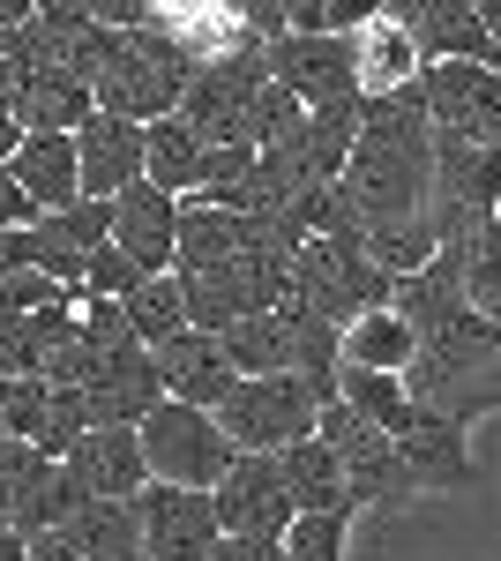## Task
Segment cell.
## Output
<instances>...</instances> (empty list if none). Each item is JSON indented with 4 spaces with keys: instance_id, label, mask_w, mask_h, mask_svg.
Returning <instances> with one entry per match:
<instances>
[{
    "instance_id": "6da1fadb",
    "label": "cell",
    "mask_w": 501,
    "mask_h": 561,
    "mask_svg": "<svg viewBox=\"0 0 501 561\" xmlns=\"http://www.w3.org/2000/svg\"><path fill=\"white\" fill-rule=\"evenodd\" d=\"M344 225L367 240V255L412 277L442 255V187H434V113L426 90H397L367 105V128L344 165Z\"/></svg>"
},
{
    "instance_id": "7a4b0ae2",
    "label": "cell",
    "mask_w": 501,
    "mask_h": 561,
    "mask_svg": "<svg viewBox=\"0 0 501 561\" xmlns=\"http://www.w3.org/2000/svg\"><path fill=\"white\" fill-rule=\"evenodd\" d=\"M397 307L419 322V359H412V397L434 420H487L501 412V322L464 300V248L449 240L442 255L397 277Z\"/></svg>"
},
{
    "instance_id": "3957f363",
    "label": "cell",
    "mask_w": 501,
    "mask_h": 561,
    "mask_svg": "<svg viewBox=\"0 0 501 561\" xmlns=\"http://www.w3.org/2000/svg\"><path fill=\"white\" fill-rule=\"evenodd\" d=\"M293 293L344 330V322H360L367 307L397 300V270H382L360 232H315L293 255Z\"/></svg>"
},
{
    "instance_id": "277c9868",
    "label": "cell",
    "mask_w": 501,
    "mask_h": 561,
    "mask_svg": "<svg viewBox=\"0 0 501 561\" xmlns=\"http://www.w3.org/2000/svg\"><path fill=\"white\" fill-rule=\"evenodd\" d=\"M195 53L187 45H172L166 31H127L121 38V60L98 76V113H121V121H166L180 113V98L195 83Z\"/></svg>"
},
{
    "instance_id": "5b68a950",
    "label": "cell",
    "mask_w": 501,
    "mask_h": 561,
    "mask_svg": "<svg viewBox=\"0 0 501 561\" xmlns=\"http://www.w3.org/2000/svg\"><path fill=\"white\" fill-rule=\"evenodd\" d=\"M322 404H330V397L307 382V375H240L232 397L217 404V420H225V434H232L240 449L285 457L293 442H307V434L322 427Z\"/></svg>"
},
{
    "instance_id": "8992f818",
    "label": "cell",
    "mask_w": 501,
    "mask_h": 561,
    "mask_svg": "<svg viewBox=\"0 0 501 561\" xmlns=\"http://www.w3.org/2000/svg\"><path fill=\"white\" fill-rule=\"evenodd\" d=\"M143 449H150V472L172 479V486H217L232 472V457H240V442L225 434V420L203 412V404H180V397H166L143 420Z\"/></svg>"
},
{
    "instance_id": "52a82bcc",
    "label": "cell",
    "mask_w": 501,
    "mask_h": 561,
    "mask_svg": "<svg viewBox=\"0 0 501 561\" xmlns=\"http://www.w3.org/2000/svg\"><path fill=\"white\" fill-rule=\"evenodd\" d=\"M187 277V307H195V330H232L248 314L293 300V262L285 255H232V262H203V270H180Z\"/></svg>"
},
{
    "instance_id": "ba28073f",
    "label": "cell",
    "mask_w": 501,
    "mask_h": 561,
    "mask_svg": "<svg viewBox=\"0 0 501 561\" xmlns=\"http://www.w3.org/2000/svg\"><path fill=\"white\" fill-rule=\"evenodd\" d=\"M135 517H143V554L150 561H209L217 539H225V517H217V494L209 486L150 479L135 494Z\"/></svg>"
},
{
    "instance_id": "9c48e42d",
    "label": "cell",
    "mask_w": 501,
    "mask_h": 561,
    "mask_svg": "<svg viewBox=\"0 0 501 561\" xmlns=\"http://www.w3.org/2000/svg\"><path fill=\"white\" fill-rule=\"evenodd\" d=\"M262 83H270V38H248V45H232V53H217V60L195 68L180 113L203 121L209 142H232V135H248V105Z\"/></svg>"
},
{
    "instance_id": "30bf717a",
    "label": "cell",
    "mask_w": 501,
    "mask_h": 561,
    "mask_svg": "<svg viewBox=\"0 0 501 561\" xmlns=\"http://www.w3.org/2000/svg\"><path fill=\"white\" fill-rule=\"evenodd\" d=\"M315 434H322L337 457H344L360 510H367V502H389V494H412V486H419L412 465H405V442H397V434H382L375 420H360L344 397H330V404H322V427H315Z\"/></svg>"
},
{
    "instance_id": "8fae6325",
    "label": "cell",
    "mask_w": 501,
    "mask_h": 561,
    "mask_svg": "<svg viewBox=\"0 0 501 561\" xmlns=\"http://www.w3.org/2000/svg\"><path fill=\"white\" fill-rule=\"evenodd\" d=\"M419 90H426L434 128L471 135V142L501 150V68L494 60H426Z\"/></svg>"
},
{
    "instance_id": "7c38bea8",
    "label": "cell",
    "mask_w": 501,
    "mask_h": 561,
    "mask_svg": "<svg viewBox=\"0 0 501 561\" xmlns=\"http://www.w3.org/2000/svg\"><path fill=\"white\" fill-rule=\"evenodd\" d=\"M217 494V517L225 531H254V539H285L299 524V502H293V479H285V457H262V449H240L232 472L209 486Z\"/></svg>"
},
{
    "instance_id": "4fadbf2b",
    "label": "cell",
    "mask_w": 501,
    "mask_h": 561,
    "mask_svg": "<svg viewBox=\"0 0 501 561\" xmlns=\"http://www.w3.org/2000/svg\"><path fill=\"white\" fill-rule=\"evenodd\" d=\"M270 76L285 90H299L307 105L360 98V60H352L344 31H285V38H270Z\"/></svg>"
},
{
    "instance_id": "5bb4252c",
    "label": "cell",
    "mask_w": 501,
    "mask_h": 561,
    "mask_svg": "<svg viewBox=\"0 0 501 561\" xmlns=\"http://www.w3.org/2000/svg\"><path fill=\"white\" fill-rule=\"evenodd\" d=\"M150 352H158L166 397H180V404L217 412L232 397V382H240V359L225 345V330H180V337H166V345H150Z\"/></svg>"
},
{
    "instance_id": "9a60e30c",
    "label": "cell",
    "mask_w": 501,
    "mask_h": 561,
    "mask_svg": "<svg viewBox=\"0 0 501 561\" xmlns=\"http://www.w3.org/2000/svg\"><path fill=\"white\" fill-rule=\"evenodd\" d=\"M83 397H90V420H98V427H143V420L166 404L158 352L127 345V352H113V359H98V375L83 382Z\"/></svg>"
},
{
    "instance_id": "2e32d148",
    "label": "cell",
    "mask_w": 501,
    "mask_h": 561,
    "mask_svg": "<svg viewBox=\"0 0 501 561\" xmlns=\"http://www.w3.org/2000/svg\"><path fill=\"white\" fill-rule=\"evenodd\" d=\"M31 240H38L45 270H53L60 285H76V293H83L90 255L113 240V203H105V195H76V203H60V210H38Z\"/></svg>"
},
{
    "instance_id": "e0dca14e",
    "label": "cell",
    "mask_w": 501,
    "mask_h": 561,
    "mask_svg": "<svg viewBox=\"0 0 501 561\" xmlns=\"http://www.w3.org/2000/svg\"><path fill=\"white\" fill-rule=\"evenodd\" d=\"M113 240H121L150 277H158V270H180V195L158 187V180L121 187V195H113Z\"/></svg>"
},
{
    "instance_id": "ac0fdd59",
    "label": "cell",
    "mask_w": 501,
    "mask_h": 561,
    "mask_svg": "<svg viewBox=\"0 0 501 561\" xmlns=\"http://www.w3.org/2000/svg\"><path fill=\"white\" fill-rule=\"evenodd\" d=\"M76 150H83V195H121L135 180H150V128L143 121H121V113H98L76 128Z\"/></svg>"
},
{
    "instance_id": "d6986e66",
    "label": "cell",
    "mask_w": 501,
    "mask_h": 561,
    "mask_svg": "<svg viewBox=\"0 0 501 561\" xmlns=\"http://www.w3.org/2000/svg\"><path fill=\"white\" fill-rule=\"evenodd\" d=\"M68 465L83 479L98 502H135L143 486H150V449H143V427H90L76 449H68Z\"/></svg>"
},
{
    "instance_id": "ffe728a7",
    "label": "cell",
    "mask_w": 501,
    "mask_h": 561,
    "mask_svg": "<svg viewBox=\"0 0 501 561\" xmlns=\"http://www.w3.org/2000/svg\"><path fill=\"white\" fill-rule=\"evenodd\" d=\"M352 60H360V98H397V90H412L426 76V53H419L412 23H397V15L360 23L352 31Z\"/></svg>"
},
{
    "instance_id": "44dd1931",
    "label": "cell",
    "mask_w": 501,
    "mask_h": 561,
    "mask_svg": "<svg viewBox=\"0 0 501 561\" xmlns=\"http://www.w3.org/2000/svg\"><path fill=\"white\" fill-rule=\"evenodd\" d=\"M367 105H375V98H337V105H315V113H307V128L285 142L299 180H344L352 142H360V128H367Z\"/></svg>"
},
{
    "instance_id": "7402d4cb",
    "label": "cell",
    "mask_w": 501,
    "mask_h": 561,
    "mask_svg": "<svg viewBox=\"0 0 501 561\" xmlns=\"http://www.w3.org/2000/svg\"><path fill=\"white\" fill-rule=\"evenodd\" d=\"M76 307H83V293L38 307V314H0V382H15V375H53V352L76 330Z\"/></svg>"
},
{
    "instance_id": "603a6c76",
    "label": "cell",
    "mask_w": 501,
    "mask_h": 561,
    "mask_svg": "<svg viewBox=\"0 0 501 561\" xmlns=\"http://www.w3.org/2000/svg\"><path fill=\"white\" fill-rule=\"evenodd\" d=\"M285 479H293L299 517H352V510H360L352 472H344V457H337L322 434H307V442H293V449H285Z\"/></svg>"
},
{
    "instance_id": "cb8c5ba5",
    "label": "cell",
    "mask_w": 501,
    "mask_h": 561,
    "mask_svg": "<svg viewBox=\"0 0 501 561\" xmlns=\"http://www.w3.org/2000/svg\"><path fill=\"white\" fill-rule=\"evenodd\" d=\"M8 173L31 187V203L38 210H60V203H76L83 195V150H76V135H23V150L8 158Z\"/></svg>"
},
{
    "instance_id": "d4e9b609",
    "label": "cell",
    "mask_w": 501,
    "mask_h": 561,
    "mask_svg": "<svg viewBox=\"0 0 501 561\" xmlns=\"http://www.w3.org/2000/svg\"><path fill=\"white\" fill-rule=\"evenodd\" d=\"M419 359V322L397 300L367 307L360 322H344V367H382V375H412Z\"/></svg>"
},
{
    "instance_id": "484cf974",
    "label": "cell",
    "mask_w": 501,
    "mask_h": 561,
    "mask_svg": "<svg viewBox=\"0 0 501 561\" xmlns=\"http://www.w3.org/2000/svg\"><path fill=\"white\" fill-rule=\"evenodd\" d=\"M337 397L360 412V420H375L382 434H397V442H412L426 427V412H419V397L405 375H382V367H344L337 375Z\"/></svg>"
},
{
    "instance_id": "4316f807",
    "label": "cell",
    "mask_w": 501,
    "mask_h": 561,
    "mask_svg": "<svg viewBox=\"0 0 501 561\" xmlns=\"http://www.w3.org/2000/svg\"><path fill=\"white\" fill-rule=\"evenodd\" d=\"M209 142L203 121H187V113H166V121H150V180L172 187V195H203L209 180Z\"/></svg>"
},
{
    "instance_id": "83f0119b",
    "label": "cell",
    "mask_w": 501,
    "mask_h": 561,
    "mask_svg": "<svg viewBox=\"0 0 501 561\" xmlns=\"http://www.w3.org/2000/svg\"><path fill=\"white\" fill-rule=\"evenodd\" d=\"M150 31H166L172 45H187L195 60H217V53H232V45L254 38V31L232 15V8H225V0H158Z\"/></svg>"
},
{
    "instance_id": "f1b7e54d",
    "label": "cell",
    "mask_w": 501,
    "mask_h": 561,
    "mask_svg": "<svg viewBox=\"0 0 501 561\" xmlns=\"http://www.w3.org/2000/svg\"><path fill=\"white\" fill-rule=\"evenodd\" d=\"M412 38L426 60H494V31H487V15L471 0H434Z\"/></svg>"
},
{
    "instance_id": "f546056e",
    "label": "cell",
    "mask_w": 501,
    "mask_h": 561,
    "mask_svg": "<svg viewBox=\"0 0 501 561\" xmlns=\"http://www.w3.org/2000/svg\"><path fill=\"white\" fill-rule=\"evenodd\" d=\"M127 322H135V337H143V345H166V337H180V330H195L187 277H180V270H158V277H143V285L127 293Z\"/></svg>"
},
{
    "instance_id": "4dcf8cb0",
    "label": "cell",
    "mask_w": 501,
    "mask_h": 561,
    "mask_svg": "<svg viewBox=\"0 0 501 561\" xmlns=\"http://www.w3.org/2000/svg\"><path fill=\"white\" fill-rule=\"evenodd\" d=\"M68 539H76L90 561H150L143 554V517H135V502H90L83 517L68 524Z\"/></svg>"
},
{
    "instance_id": "1f68e13d",
    "label": "cell",
    "mask_w": 501,
    "mask_h": 561,
    "mask_svg": "<svg viewBox=\"0 0 501 561\" xmlns=\"http://www.w3.org/2000/svg\"><path fill=\"white\" fill-rule=\"evenodd\" d=\"M225 345H232V359H240V375H299L293 367V314H285V307L232 322Z\"/></svg>"
},
{
    "instance_id": "d6a6232c",
    "label": "cell",
    "mask_w": 501,
    "mask_h": 561,
    "mask_svg": "<svg viewBox=\"0 0 501 561\" xmlns=\"http://www.w3.org/2000/svg\"><path fill=\"white\" fill-rule=\"evenodd\" d=\"M405 465H412L419 486H464V479H471V457H464V427H449V420H434V412H426V427L405 442Z\"/></svg>"
},
{
    "instance_id": "836d02e7",
    "label": "cell",
    "mask_w": 501,
    "mask_h": 561,
    "mask_svg": "<svg viewBox=\"0 0 501 561\" xmlns=\"http://www.w3.org/2000/svg\"><path fill=\"white\" fill-rule=\"evenodd\" d=\"M442 248H449V240H442ZM457 248H464V300L501 322V225L479 217L471 232H457Z\"/></svg>"
},
{
    "instance_id": "e575fe53",
    "label": "cell",
    "mask_w": 501,
    "mask_h": 561,
    "mask_svg": "<svg viewBox=\"0 0 501 561\" xmlns=\"http://www.w3.org/2000/svg\"><path fill=\"white\" fill-rule=\"evenodd\" d=\"M307 113H315V105H307L299 90H285L277 76H270V83L254 90V105H248V142L277 150V142H293V135L307 128Z\"/></svg>"
},
{
    "instance_id": "d590c367",
    "label": "cell",
    "mask_w": 501,
    "mask_h": 561,
    "mask_svg": "<svg viewBox=\"0 0 501 561\" xmlns=\"http://www.w3.org/2000/svg\"><path fill=\"white\" fill-rule=\"evenodd\" d=\"M0 412H8V434H15V442H45V427H53V375H15V382H0Z\"/></svg>"
},
{
    "instance_id": "8d00e7d4",
    "label": "cell",
    "mask_w": 501,
    "mask_h": 561,
    "mask_svg": "<svg viewBox=\"0 0 501 561\" xmlns=\"http://www.w3.org/2000/svg\"><path fill=\"white\" fill-rule=\"evenodd\" d=\"M76 285H60L45 262H31V270H8L0 277V314H38V307H53V300H68Z\"/></svg>"
},
{
    "instance_id": "74e56055",
    "label": "cell",
    "mask_w": 501,
    "mask_h": 561,
    "mask_svg": "<svg viewBox=\"0 0 501 561\" xmlns=\"http://www.w3.org/2000/svg\"><path fill=\"white\" fill-rule=\"evenodd\" d=\"M375 15H389V0H299L293 8V31H360V23H375Z\"/></svg>"
},
{
    "instance_id": "f35d334b",
    "label": "cell",
    "mask_w": 501,
    "mask_h": 561,
    "mask_svg": "<svg viewBox=\"0 0 501 561\" xmlns=\"http://www.w3.org/2000/svg\"><path fill=\"white\" fill-rule=\"evenodd\" d=\"M143 277H150V270H143V262L127 255L121 240H105V248L90 255V270H83V293H105V300H127V293H135Z\"/></svg>"
},
{
    "instance_id": "ab89813d",
    "label": "cell",
    "mask_w": 501,
    "mask_h": 561,
    "mask_svg": "<svg viewBox=\"0 0 501 561\" xmlns=\"http://www.w3.org/2000/svg\"><path fill=\"white\" fill-rule=\"evenodd\" d=\"M254 158H262V142H248V135L217 142V150H209V180H203V195H209V203H232V187L254 173Z\"/></svg>"
},
{
    "instance_id": "60d3db41",
    "label": "cell",
    "mask_w": 501,
    "mask_h": 561,
    "mask_svg": "<svg viewBox=\"0 0 501 561\" xmlns=\"http://www.w3.org/2000/svg\"><path fill=\"white\" fill-rule=\"evenodd\" d=\"M344 524L352 517H299L285 531V561H344Z\"/></svg>"
},
{
    "instance_id": "b9f144b4",
    "label": "cell",
    "mask_w": 501,
    "mask_h": 561,
    "mask_svg": "<svg viewBox=\"0 0 501 561\" xmlns=\"http://www.w3.org/2000/svg\"><path fill=\"white\" fill-rule=\"evenodd\" d=\"M209 561H285V539H254V531H225Z\"/></svg>"
},
{
    "instance_id": "7bdbcfd3",
    "label": "cell",
    "mask_w": 501,
    "mask_h": 561,
    "mask_svg": "<svg viewBox=\"0 0 501 561\" xmlns=\"http://www.w3.org/2000/svg\"><path fill=\"white\" fill-rule=\"evenodd\" d=\"M8 225H38V203H31V187H23V180L0 165V232H8Z\"/></svg>"
},
{
    "instance_id": "ee69618b",
    "label": "cell",
    "mask_w": 501,
    "mask_h": 561,
    "mask_svg": "<svg viewBox=\"0 0 501 561\" xmlns=\"http://www.w3.org/2000/svg\"><path fill=\"white\" fill-rule=\"evenodd\" d=\"M225 8L248 23L254 38H285V8H277V0H225Z\"/></svg>"
},
{
    "instance_id": "f6af8a7d",
    "label": "cell",
    "mask_w": 501,
    "mask_h": 561,
    "mask_svg": "<svg viewBox=\"0 0 501 561\" xmlns=\"http://www.w3.org/2000/svg\"><path fill=\"white\" fill-rule=\"evenodd\" d=\"M31 262H38L31 225H8V232H0V277H8V270H31Z\"/></svg>"
},
{
    "instance_id": "bcb514c9",
    "label": "cell",
    "mask_w": 501,
    "mask_h": 561,
    "mask_svg": "<svg viewBox=\"0 0 501 561\" xmlns=\"http://www.w3.org/2000/svg\"><path fill=\"white\" fill-rule=\"evenodd\" d=\"M23 121H15V105H0V165H8V158H15V150H23Z\"/></svg>"
},
{
    "instance_id": "7dc6e473",
    "label": "cell",
    "mask_w": 501,
    "mask_h": 561,
    "mask_svg": "<svg viewBox=\"0 0 501 561\" xmlns=\"http://www.w3.org/2000/svg\"><path fill=\"white\" fill-rule=\"evenodd\" d=\"M38 15V0H0V31H15V23H31Z\"/></svg>"
},
{
    "instance_id": "c3c4849f",
    "label": "cell",
    "mask_w": 501,
    "mask_h": 561,
    "mask_svg": "<svg viewBox=\"0 0 501 561\" xmlns=\"http://www.w3.org/2000/svg\"><path fill=\"white\" fill-rule=\"evenodd\" d=\"M426 8H434V0H389V15H397V23H412V31L426 23Z\"/></svg>"
},
{
    "instance_id": "681fc988",
    "label": "cell",
    "mask_w": 501,
    "mask_h": 561,
    "mask_svg": "<svg viewBox=\"0 0 501 561\" xmlns=\"http://www.w3.org/2000/svg\"><path fill=\"white\" fill-rule=\"evenodd\" d=\"M479 15H487V31H501V0H471Z\"/></svg>"
},
{
    "instance_id": "f907efd6",
    "label": "cell",
    "mask_w": 501,
    "mask_h": 561,
    "mask_svg": "<svg viewBox=\"0 0 501 561\" xmlns=\"http://www.w3.org/2000/svg\"><path fill=\"white\" fill-rule=\"evenodd\" d=\"M0 442H15V434H8V412H0Z\"/></svg>"
},
{
    "instance_id": "816d5d0a",
    "label": "cell",
    "mask_w": 501,
    "mask_h": 561,
    "mask_svg": "<svg viewBox=\"0 0 501 561\" xmlns=\"http://www.w3.org/2000/svg\"><path fill=\"white\" fill-rule=\"evenodd\" d=\"M0 53H8V31H0Z\"/></svg>"
},
{
    "instance_id": "f5cc1de1",
    "label": "cell",
    "mask_w": 501,
    "mask_h": 561,
    "mask_svg": "<svg viewBox=\"0 0 501 561\" xmlns=\"http://www.w3.org/2000/svg\"><path fill=\"white\" fill-rule=\"evenodd\" d=\"M494 225H501V203H494Z\"/></svg>"
}]
</instances>
